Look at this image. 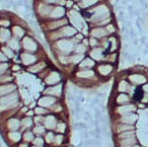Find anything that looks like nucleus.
<instances>
[{"mask_svg":"<svg viewBox=\"0 0 148 147\" xmlns=\"http://www.w3.org/2000/svg\"><path fill=\"white\" fill-rule=\"evenodd\" d=\"M20 57V61L21 64H23L26 67H29V66L35 64L36 62L38 61V55L36 53H28V51H24V53H21V55H19Z\"/></svg>","mask_w":148,"mask_h":147,"instance_id":"nucleus-7","label":"nucleus"},{"mask_svg":"<svg viewBox=\"0 0 148 147\" xmlns=\"http://www.w3.org/2000/svg\"><path fill=\"white\" fill-rule=\"evenodd\" d=\"M107 53H108V51H106L104 49H102V47H100V46H97V47H93V49H89V51H88L87 55H89L90 57L93 58L98 63V62L104 61Z\"/></svg>","mask_w":148,"mask_h":147,"instance_id":"nucleus-6","label":"nucleus"},{"mask_svg":"<svg viewBox=\"0 0 148 147\" xmlns=\"http://www.w3.org/2000/svg\"><path fill=\"white\" fill-rule=\"evenodd\" d=\"M109 42H110V47L108 53H114V51H120L121 47V42L120 40L119 35H113L109 36Z\"/></svg>","mask_w":148,"mask_h":147,"instance_id":"nucleus-12","label":"nucleus"},{"mask_svg":"<svg viewBox=\"0 0 148 147\" xmlns=\"http://www.w3.org/2000/svg\"><path fill=\"white\" fill-rule=\"evenodd\" d=\"M11 32H12V36L18 40L23 39L24 36H25V30H24V28L20 25H16V24L13 25Z\"/></svg>","mask_w":148,"mask_h":147,"instance_id":"nucleus-21","label":"nucleus"},{"mask_svg":"<svg viewBox=\"0 0 148 147\" xmlns=\"http://www.w3.org/2000/svg\"><path fill=\"white\" fill-rule=\"evenodd\" d=\"M20 69H21L20 63H14L11 67V70L13 71V72H18V71H20Z\"/></svg>","mask_w":148,"mask_h":147,"instance_id":"nucleus-34","label":"nucleus"},{"mask_svg":"<svg viewBox=\"0 0 148 147\" xmlns=\"http://www.w3.org/2000/svg\"><path fill=\"white\" fill-rule=\"evenodd\" d=\"M56 102H58V99L56 98V97L49 96V95H44V96H42L39 100H38L37 103H38V106L44 107V108H47L49 110V108L53 106Z\"/></svg>","mask_w":148,"mask_h":147,"instance_id":"nucleus-11","label":"nucleus"},{"mask_svg":"<svg viewBox=\"0 0 148 147\" xmlns=\"http://www.w3.org/2000/svg\"><path fill=\"white\" fill-rule=\"evenodd\" d=\"M34 118L32 117H25L20 118V131H25L28 129H32L34 126Z\"/></svg>","mask_w":148,"mask_h":147,"instance_id":"nucleus-18","label":"nucleus"},{"mask_svg":"<svg viewBox=\"0 0 148 147\" xmlns=\"http://www.w3.org/2000/svg\"><path fill=\"white\" fill-rule=\"evenodd\" d=\"M31 147H44V146H35V145H31Z\"/></svg>","mask_w":148,"mask_h":147,"instance_id":"nucleus-36","label":"nucleus"},{"mask_svg":"<svg viewBox=\"0 0 148 147\" xmlns=\"http://www.w3.org/2000/svg\"><path fill=\"white\" fill-rule=\"evenodd\" d=\"M47 66H49V65H47V61L40 60V61H37L35 64H33V65H31V66H29V67H27V70H28V72L32 73V74L38 75L39 73L42 72V71L44 70L45 68H47Z\"/></svg>","mask_w":148,"mask_h":147,"instance_id":"nucleus-16","label":"nucleus"},{"mask_svg":"<svg viewBox=\"0 0 148 147\" xmlns=\"http://www.w3.org/2000/svg\"><path fill=\"white\" fill-rule=\"evenodd\" d=\"M21 44H22L24 51H28V53H36L39 49L38 42L33 38L29 37V36H25L23 38V40L21 41Z\"/></svg>","mask_w":148,"mask_h":147,"instance_id":"nucleus-4","label":"nucleus"},{"mask_svg":"<svg viewBox=\"0 0 148 147\" xmlns=\"http://www.w3.org/2000/svg\"><path fill=\"white\" fill-rule=\"evenodd\" d=\"M4 126V131H14V130H20V118L13 117L6 120L5 122L0 124Z\"/></svg>","mask_w":148,"mask_h":147,"instance_id":"nucleus-9","label":"nucleus"},{"mask_svg":"<svg viewBox=\"0 0 148 147\" xmlns=\"http://www.w3.org/2000/svg\"><path fill=\"white\" fill-rule=\"evenodd\" d=\"M42 94L56 97V98L59 99L63 94L62 83H59V84H56V85H51V86H47L44 91H42Z\"/></svg>","mask_w":148,"mask_h":147,"instance_id":"nucleus-5","label":"nucleus"},{"mask_svg":"<svg viewBox=\"0 0 148 147\" xmlns=\"http://www.w3.org/2000/svg\"><path fill=\"white\" fill-rule=\"evenodd\" d=\"M88 37H93L96 38L98 40H103L105 38L109 37L108 33H107L105 27H100V26H97V27H91L89 30V33H88Z\"/></svg>","mask_w":148,"mask_h":147,"instance_id":"nucleus-10","label":"nucleus"},{"mask_svg":"<svg viewBox=\"0 0 148 147\" xmlns=\"http://www.w3.org/2000/svg\"><path fill=\"white\" fill-rule=\"evenodd\" d=\"M132 101V97L127 93H123V92H120L114 98V103L116 105H125V104H130Z\"/></svg>","mask_w":148,"mask_h":147,"instance_id":"nucleus-19","label":"nucleus"},{"mask_svg":"<svg viewBox=\"0 0 148 147\" xmlns=\"http://www.w3.org/2000/svg\"><path fill=\"white\" fill-rule=\"evenodd\" d=\"M0 51L4 53V55H5L8 59H14V58H15V51H14L11 47H9L8 46H2Z\"/></svg>","mask_w":148,"mask_h":147,"instance_id":"nucleus-29","label":"nucleus"},{"mask_svg":"<svg viewBox=\"0 0 148 147\" xmlns=\"http://www.w3.org/2000/svg\"><path fill=\"white\" fill-rule=\"evenodd\" d=\"M35 133L32 131V129H28L22 132V141L28 142V143H32V141L35 139Z\"/></svg>","mask_w":148,"mask_h":147,"instance_id":"nucleus-27","label":"nucleus"},{"mask_svg":"<svg viewBox=\"0 0 148 147\" xmlns=\"http://www.w3.org/2000/svg\"><path fill=\"white\" fill-rule=\"evenodd\" d=\"M11 24H12V22L7 18H4V20H3V19H1V20H0V26H1L2 28H8Z\"/></svg>","mask_w":148,"mask_h":147,"instance_id":"nucleus-33","label":"nucleus"},{"mask_svg":"<svg viewBox=\"0 0 148 147\" xmlns=\"http://www.w3.org/2000/svg\"><path fill=\"white\" fill-rule=\"evenodd\" d=\"M32 145L35 146H44L46 144V141H45L44 136H36L35 139L32 141Z\"/></svg>","mask_w":148,"mask_h":147,"instance_id":"nucleus-32","label":"nucleus"},{"mask_svg":"<svg viewBox=\"0 0 148 147\" xmlns=\"http://www.w3.org/2000/svg\"><path fill=\"white\" fill-rule=\"evenodd\" d=\"M104 61L116 65L119 63V61H120V51H114V53H107L106 56H105Z\"/></svg>","mask_w":148,"mask_h":147,"instance_id":"nucleus-20","label":"nucleus"},{"mask_svg":"<svg viewBox=\"0 0 148 147\" xmlns=\"http://www.w3.org/2000/svg\"><path fill=\"white\" fill-rule=\"evenodd\" d=\"M9 59L6 57L5 55H4V53H2L1 51H0V63L1 62H6V61H8Z\"/></svg>","mask_w":148,"mask_h":147,"instance_id":"nucleus-35","label":"nucleus"},{"mask_svg":"<svg viewBox=\"0 0 148 147\" xmlns=\"http://www.w3.org/2000/svg\"><path fill=\"white\" fill-rule=\"evenodd\" d=\"M35 111V115L38 116H47L49 113H51V111L47 108H44V107H40V106H37L34 109Z\"/></svg>","mask_w":148,"mask_h":147,"instance_id":"nucleus-30","label":"nucleus"},{"mask_svg":"<svg viewBox=\"0 0 148 147\" xmlns=\"http://www.w3.org/2000/svg\"><path fill=\"white\" fill-rule=\"evenodd\" d=\"M12 37L13 36H12V32L10 30H8L7 28H1L0 29V42L1 44H3V42L7 44Z\"/></svg>","mask_w":148,"mask_h":147,"instance_id":"nucleus-23","label":"nucleus"},{"mask_svg":"<svg viewBox=\"0 0 148 147\" xmlns=\"http://www.w3.org/2000/svg\"><path fill=\"white\" fill-rule=\"evenodd\" d=\"M88 51H89V46H87L86 44H83L82 42H79V44H75L74 46V53H79V54H87Z\"/></svg>","mask_w":148,"mask_h":147,"instance_id":"nucleus-25","label":"nucleus"},{"mask_svg":"<svg viewBox=\"0 0 148 147\" xmlns=\"http://www.w3.org/2000/svg\"><path fill=\"white\" fill-rule=\"evenodd\" d=\"M101 0H80L79 2H76L78 3V5L80 6L81 10H86V9H89L91 7L95 6L98 4Z\"/></svg>","mask_w":148,"mask_h":147,"instance_id":"nucleus-22","label":"nucleus"},{"mask_svg":"<svg viewBox=\"0 0 148 147\" xmlns=\"http://www.w3.org/2000/svg\"><path fill=\"white\" fill-rule=\"evenodd\" d=\"M114 70H116V65L112 64V63H109V62H106V61L98 62L96 67H95V71H96L97 75L99 76L100 80L107 79V78L111 77L112 75H113Z\"/></svg>","mask_w":148,"mask_h":147,"instance_id":"nucleus-2","label":"nucleus"},{"mask_svg":"<svg viewBox=\"0 0 148 147\" xmlns=\"http://www.w3.org/2000/svg\"><path fill=\"white\" fill-rule=\"evenodd\" d=\"M88 44H89V49L97 47L100 46V40L93 37H88Z\"/></svg>","mask_w":148,"mask_h":147,"instance_id":"nucleus-31","label":"nucleus"},{"mask_svg":"<svg viewBox=\"0 0 148 147\" xmlns=\"http://www.w3.org/2000/svg\"><path fill=\"white\" fill-rule=\"evenodd\" d=\"M5 139L12 146H16L18 143L22 141V131L20 130H14V131H6Z\"/></svg>","mask_w":148,"mask_h":147,"instance_id":"nucleus-8","label":"nucleus"},{"mask_svg":"<svg viewBox=\"0 0 148 147\" xmlns=\"http://www.w3.org/2000/svg\"><path fill=\"white\" fill-rule=\"evenodd\" d=\"M58 122L59 120H57L56 116L52 115L51 113H49V115H47L46 118H45L44 125L47 129V130H56Z\"/></svg>","mask_w":148,"mask_h":147,"instance_id":"nucleus-14","label":"nucleus"},{"mask_svg":"<svg viewBox=\"0 0 148 147\" xmlns=\"http://www.w3.org/2000/svg\"><path fill=\"white\" fill-rule=\"evenodd\" d=\"M96 65L97 62L94 59L90 57L89 55H86L79 64L76 66V68H79V69H95Z\"/></svg>","mask_w":148,"mask_h":147,"instance_id":"nucleus-15","label":"nucleus"},{"mask_svg":"<svg viewBox=\"0 0 148 147\" xmlns=\"http://www.w3.org/2000/svg\"><path fill=\"white\" fill-rule=\"evenodd\" d=\"M105 29H106L107 33H108L109 36L118 35V32H119V30H120V29H119V27H118V25L114 23V22L108 24V25L105 27Z\"/></svg>","mask_w":148,"mask_h":147,"instance_id":"nucleus-28","label":"nucleus"},{"mask_svg":"<svg viewBox=\"0 0 148 147\" xmlns=\"http://www.w3.org/2000/svg\"><path fill=\"white\" fill-rule=\"evenodd\" d=\"M7 46H8L9 47H11L14 51H19L21 47H22V44H21L20 40L16 39V38H14V37H12L11 39L9 40L8 42H7Z\"/></svg>","mask_w":148,"mask_h":147,"instance_id":"nucleus-24","label":"nucleus"},{"mask_svg":"<svg viewBox=\"0 0 148 147\" xmlns=\"http://www.w3.org/2000/svg\"><path fill=\"white\" fill-rule=\"evenodd\" d=\"M44 82L46 83L47 86H51V85H56L61 83V75L58 71L56 70H51V73L46 77V79L44 80Z\"/></svg>","mask_w":148,"mask_h":147,"instance_id":"nucleus-13","label":"nucleus"},{"mask_svg":"<svg viewBox=\"0 0 148 147\" xmlns=\"http://www.w3.org/2000/svg\"><path fill=\"white\" fill-rule=\"evenodd\" d=\"M32 131L34 132L36 136H44L47 130L44 124H34Z\"/></svg>","mask_w":148,"mask_h":147,"instance_id":"nucleus-26","label":"nucleus"},{"mask_svg":"<svg viewBox=\"0 0 148 147\" xmlns=\"http://www.w3.org/2000/svg\"><path fill=\"white\" fill-rule=\"evenodd\" d=\"M20 103H21V97L18 94V90L11 94L1 97L0 98V113L23 106Z\"/></svg>","mask_w":148,"mask_h":147,"instance_id":"nucleus-1","label":"nucleus"},{"mask_svg":"<svg viewBox=\"0 0 148 147\" xmlns=\"http://www.w3.org/2000/svg\"><path fill=\"white\" fill-rule=\"evenodd\" d=\"M44 25H42L45 29V32H51L64 26L68 25L69 20L67 17H63L61 19H54V20H47L44 21Z\"/></svg>","mask_w":148,"mask_h":147,"instance_id":"nucleus-3","label":"nucleus"},{"mask_svg":"<svg viewBox=\"0 0 148 147\" xmlns=\"http://www.w3.org/2000/svg\"><path fill=\"white\" fill-rule=\"evenodd\" d=\"M17 91V85L14 83H6V84H0V98L11 94L13 92Z\"/></svg>","mask_w":148,"mask_h":147,"instance_id":"nucleus-17","label":"nucleus"}]
</instances>
